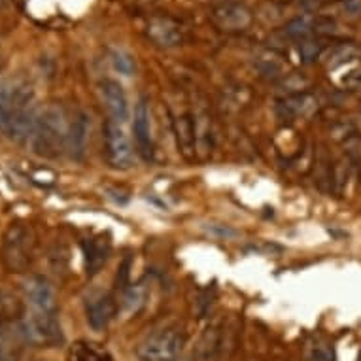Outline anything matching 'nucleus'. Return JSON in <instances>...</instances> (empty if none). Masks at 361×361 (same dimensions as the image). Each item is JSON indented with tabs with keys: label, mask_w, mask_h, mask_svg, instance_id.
I'll list each match as a JSON object with an SVG mask.
<instances>
[{
	"label": "nucleus",
	"mask_w": 361,
	"mask_h": 361,
	"mask_svg": "<svg viewBox=\"0 0 361 361\" xmlns=\"http://www.w3.org/2000/svg\"><path fill=\"white\" fill-rule=\"evenodd\" d=\"M35 91L27 82H0V133L16 142H29L35 129Z\"/></svg>",
	"instance_id": "f257e3e1"
},
{
	"label": "nucleus",
	"mask_w": 361,
	"mask_h": 361,
	"mask_svg": "<svg viewBox=\"0 0 361 361\" xmlns=\"http://www.w3.org/2000/svg\"><path fill=\"white\" fill-rule=\"evenodd\" d=\"M68 133L71 121L66 118L65 108L51 104L38 114L35 129L30 133L29 146L42 157H59L65 149H68Z\"/></svg>",
	"instance_id": "f03ea898"
},
{
	"label": "nucleus",
	"mask_w": 361,
	"mask_h": 361,
	"mask_svg": "<svg viewBox=\"0 0 361 361\" xmlns=\"http://www.w3.org/2000/svg\"><path fill=\"white\" fill-rule=\"evenodd\" d=\"M36 255V233L29 224L16 221L8 225L0 246V263L8 273H27Z\"/></svg>",
	"instance_id": "7ed1b4c3"
},
{
	"label": "nucleus",
	"mask_w": 361,
	"mask_h": 361,
	"mask_svg": "<svg viewBox=\"0 0 361 361\" xmlns=\"http://www.w3.org/2000/svg\"><path fill=\"white\" fill-rule=\"evenodd\" d=\"M19 335L25 338V343L40 348H49L63 343V329L55 312L32 310L19 318Z\"/></svg>",
	"instance_id": "20e7f679"
},
{
	"label": "nucleus",
	"mask_w": 361,
	"mask_h": 361,
	"mask_svg": "<svg viewBox=\"0 0 361 361\" xmlns=\"http://www.w3.org/2000/svg\"><path fill=\"white\" fill-rule=\"evenodd\" d=\"M185 346V335L180 327H165L149 335L138 346L140 361H174L182 355Z\"/></svg>",
	"instance_id": "39448f33"
},
{
	"label": "nucleus",
	"mask_w": 361,
	"mask_h": 361,
	"mask_svg": "<svg viewBox=\"0 0 361 361\" xmlns=\"http://www.w3.org/2000/svg\"><path fill=\"white\" fill-rule=\"evenodd\" d=\"M102 133H104V152L108 163L114 169H121V171L129 169L133 165V146L121 123L108 119Z\"/></svg>",
	"instance_id": "423d86ee"
},
{
	"label": "nucleus",
	"mask_w": 361,
	"mask_h": 361,
	"mask_svg": "<svg viewBox=\"0 0 361 361\" xmlns=\"http://www.w3.org/2000/svg\"><path fill=\"white\" fill-rule=\"evenodd\" d=\"M116 316H118V302L110 293L93 291L85 299V318L91 329L104 331Z\"/></svg>",
	"instance_id": "0eeeda50"
},
{
	"label": "nucleus",
	"mask_w": 361,
	"mask_h": 361,
	"mask_svg": "<svg viewBox=\"0 0 361 361\" xmlns=\"http://www.w3.org/2000/svg\"><path fill=\"white\" fill-rule=\"evenodd\" d=\"M133 133L137 142L138 154L144 161L154 159V130H152V110L146 99H140L135 108V121H133Z\"/></svg>",
	"instance_id": "6e6552de"
},
{
	"label": "nucleus",
	"mask_w": 361,
	"mask_h": 361,
	"mask_svg": "<svg viewBox=\"0 0 361 361\" xmlns=\"http://www.w3.org/2000/svg\"><path fill=\"white\" fill-rule=\"evenodd\" d=\"M320 106L318 97L310 93V91H302V93H293V95H286L280 99L276 104V112L282 119L288 121H297V119L310 118Z\"/></svg>",
	"instance_id": "1a4fd4ad"
},
{
	"label": "nucleus",
	"mask_w": 361,
	"mask_h": 361,
	"mask_svg": "<svg viewBox=\"0 0 361 361\" xmlns=\"http://www.w3.org/2000/svg\"><path fill=\"white\" fill-rule=\"evenodd\" d=\"M212 19L219 29L246 30L254 21L250 8L238 2H221L212 10Z\"/></svg>",
	"instance_id": "9d476101"
},
{
	"label": "nucleus",
	"mask_w": 361,
	"mask_h": 361,
	"mask_svg": "<svg viewBox=\"0 0 361 361\" xmlns=\"http://www.w3.org/2000/svg\"><path fill=\"white\" fill-rule=\"evenodd\" d=\"M99 89H101L102 101L106 104V110L110 112L114 121H118V123L127 121L130 116V108L123 85L116 80H102Z\"/></svg>",
	"instance_id": "9b49d317"
},
{
	"label": "nucleus",
	"mask_w": 361,
	"mask_h": 361,
	"mask_svg": "<svg viewBox=\"0 0 361 361\" xmlns=\"http://www.w3.org/2000/svg\"><path fill=\"white\" fill-rule=\"evenodd\" d=\"M25 297L32 307V310L40 312H55L57 301H55L54 286L49 284V280L44 276H30L23 286Z\"/></svg>",
	"instance_id": "f8f14e48"
},
{
	"label": "nucleus",
	"mask_w": 361,
	"mask_h": 361,
	"mask_svg": "<svg viewBox=\"0 0 361 361\" xmlns=\"http://www.w3.org/2000/svg\"><path fill=\"white\" fill-rule=\"evenodd\" d=\"M148 38L159 48H176L184 40L180 25L169 18H155L148 23Z\"/></svg>",
	"instance_id": "ddd939ff"
},
{
	"label": "nucleus",
	"mask_w": 361,
	"mask_h": 361,
	"mask_svg": "<svg viewBox=\"0 0 361 361\" xmlns=\"http://www.w3.org/2000/svg\"><path fill=\"white\" fill-rule=\"evenodd\" d=\"M91 133V118L85 112L76 114L71 121V133H68V149L76 159H82L89 142Z\"/></svg>",
	"instance_id": "4468645a"
},
{
	"label": "nucleus",
	"mask_w": 361,
	"mask_h": 361,
	"mask_svg": "<svg viewBox=\"0 0 361 361\" xmlns=\"http://www.w3.org/2000/svg\"><path fill=\"white\" fill-rule=\"evenodd\" d=\"M172 125H174V135H176L178 148H180L182 155L188 157V159H193V155L197 152L195 121H193V118L190 114H182V116L174 118Z\"/></svg>",
	"instance_id": "2eb2a0df"
},
{
	"label": "nucleus",
	"mask_w": 361,
	"mask_h": 361,
	"mask_svg": "<svg viewBox=\"0 0 361 361\" xmlns=\"http://www.w3.org/2000/svg\"><path fill=\"white\" fill-rule=\"evenodd\" d=\"M83 254H85V265H87L89 274H97L106 263L110 255V240L104 235L91 238L83 243Z\"/></svg>",
	"instance_id": "dca6fc26"
},
{
	"label": "nucleus",
	"mask_w": 361,
	"mask_h": 361,
	"mask_svg": "<svg viewBox=\"0 0 361 361\" xmlns=\"http://www.w3.org/2000/svg\"><path fill=\"white\" fill-rule=\"evenodd\" d=\"M357 55H360V49L355 48L354 44H338V46L324 49L320 59L329 68H338V66L348 65L354 59H357Z\"/></svg>",
	"instance_id": "f3484780"
},
{
	"label": "nucleus",
	"mask_w": 361,
	"mask_h": 361,
	"mask_svg": "<svg viewBox=\"0 0 361 361\" xmlns=\"http://www.w3.org/2000/svg\"><path fill=\"white\" fill-rule=\"evenodd\" d=\"M71 361H114L112 354L108 352L102 344L89 343V341H82L72 346Z\"/></svg>",
	"instance_id": "a211bd4d"
},
{
	"label": "nucleus",
	"mask_w": 361,
	"mask_h": 361,
	"mask_svg": "<svg viewBox=\"0 0 361 361\" xmlns=\"http://www.w3.org/2000/svg\"><path fill=\"white\" fill-rule=\"evenodd\" d=\"M255 65L259 72L267 78H284L286 76V61L276 51H263L257 55Z\"/></svg>",
	"instance_id": "6ab92c4d"
},
{
	"label": "nucleus",
	"mask_w": 361,
	"mask_h": 361,
	"mask_svg": "<svg viewBox=\"0 0 361 361\" xmlns=\"http://www.w3.org/2000/svg\"><path fill=\"white\" fill-rule=\"evenodd\" d=\"M318 18L312 16H299V18L291 19L290 23L286 25V35L293 38V40H308L312 35H318Z\"/></svg>",
	"instance_id": "aec40b11"
},
{
	"label": "nucleus",
	"mask_w": 361,
	"mask_h": 361,
	"mask_svg": "<svg viewBox=\"0 0 361 361\" xmlns=\"http://www.w3.org/2000/svg\"><path fill=\"white\" fill-rule=\"evenodd\" d=\"M307 361H335V352H333L331 343L324 337H314L308 341L307 352H305Z\"/></svg>",
	"instance_id": "412c9836"
},
{
	"label": "nucleus",
	"mask_w": 361,
	"mask_h": 361,
	"mask_svg": "<svg viewBox=\"0 0 361 361\" xmlns=\"http://www.w3.org/2000/svg\"><path fill=\"white\" fill-rule=\"evenodd\" d=\"M195 142L197 149L201 152L202 157H207L212 148V135H210V119L204 112L195 114Z\"/></svg>",
	"instance_id": "4be33fe9"
},
{
	"label": "nucleus",
	"mask_w": 361,
	"mask_h": 361,
	"mask_svg": "<svg viewBox=\"0 0 361 361\" xmlns=\"http://www.w3.org/2000/svg\"><path fill=\"white\" fill-rule=\"evenodd\" d=\"M219 344H221V335H219L218 329H208L204 335L201 337L199 344H197L195 355L201 361H208L210 357L216 355V352L219 350Z\"/></svg>",
	"instance_id": "5701e85b"
},
{
	"label": "nucleus",
	"mask_w": 361,
	"mask_h": 361,
	"mask_svg": "<svg viewBox=\"0 0 361 361\" xmlns=\"http://www.w3.org/2000/svg\"><path fill=\"white\" fill-rule=\"evenodd\" d=\"M144 299H146V290H144L142 286H130L129 290H125L121 307H123L125 312L137 314L142 308Z\"/></svg>",
	"instance_id": "b1692460"
},
{
	"label": "nucleus",
	"mask_w": 361,
	"mask_h": 361,
	"mask_svg": "<svg viewBox=\"0 0 361 361\" xmlns=\"http://www.w3.org/2000/svg\"><path fill=\"white\" fill-rule=\"evenodd\" d=\"M324 49H326L324 48V44L318 40H312V38L299 42V55H301V59L305 61V63L320 59L322 54H324Z\"/></svg>",
	"instance_id": "393cba45"
},
{
	"label": "nucleus",
	"mask_w": 361,
	"mask_h": 361,
	"mask_svg": "<svg viewBox=\"0 0 361 361\" xmlns=\"http://www.w3.org/2000/svg\"><path fill=\"white\" fill-rule=\"evenodd\" d=\"M112 66L114 71L119 72L121 76H133V74H135V68H137L133 57H130L129 54H125V51H114Z\"/></svg>",
	"instance_id": "a878e982"
},
{
	"label": "nucleus",
	"mask_w": 361,
	"mask_h": 361,
	"mask_svg": "<svg viewBox=\"0 0 361 361\" xmlns=\"http://www.w3.org/2000/svg\"><path fill=\"white\" fill-rule=\"evenodd\" d=\"M282 85L290 91V95H293V93L307 91V87L310 85V80L307 76H302V74H286V80Z\"/></svg>",
	"instance_id": "bb28decb"
},
{
	"label": "nucleus",
	"mask_w": 361,
	"mask_h": 361,
	"mask_svg": "<svg viewBox=\"0 0 361 361\" xmlns=\"http://www.w3.org/2000/svg\"><path fill=\"white\" fill-rule=\"evenodd\" d=\"M341 85L344 89H361V68H352L341 78Z\"/></svg>",
	"instance_id": "cd10ccee"
},
{
	"label": "nucleus",
	"mask_w": 361,
	"mask_h": 361,
	"mask_svg": "<svg viewBox=\"0 0 361 361\" xmlns=\"http://www.w3.org/2000/svg\"><path fill=\"white\" fill-rule=\"evenodd\" d=\"M12 354V344H10V335L6 331L4 320L0 318V360H8V355Z\"/></svg>",
	"instance_id": "c85d7f7f"
},
{
	"label": "nucleus",
	"mask_w": 361,
	"mask_h": 361,
	"mask_svg": "<svg viewBox=\"0 0 361 361\" xmlns=\"http://www.w3.org/2000/svg\"><path fill=\"white\" fill-rule=\"evenodd\" d=\"M343 12L348 18H357V16H361V0H343Z\"/></svg>",
	"instance_id": "c756f323"
},
{
	"label": "nucleus",
	"mask_w": 361,
	"mask_h": 361,
	"mask_svg": "<svg viewBox=\"0 0 361 361\" xmlns=\"http://www.w3.org/2000/svg\"><path fill=\"white\" fill-rule=\"evenodd\" d=\"M357 361H361V354H360V360H357Z\"/></svg>",
	"instance_id": "7c9ffc66"
},
{
	"label": "nucleus",
	"mask_w": 361,
	"mask_h": 361,
	"mask_svg": "<svg viewBox=\"0 0 361 361\" xmlns=\"http://www.w3.org/2000/svg\"><path fill=\"white\" fill-rule=\"evenodd\" d=\"M0 361H8V360H0Z\"/></svg>",
	"instance_id": "2f4dec72"
}]
</instances>
